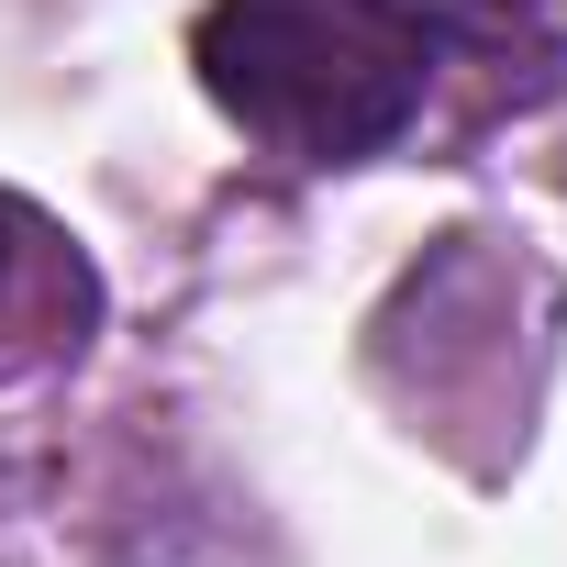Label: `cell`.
Here are the masks:
<instances>
[{
    "mask_svg": "<svg viewBox=\"0 0 567 567\" xmlns=\"http://www.w3.org/2000/svg\"><path fill=\"white\" fill-rule=\"evenodd\" d=\"M434 12L456 23V45L478 56L489 101H545L556 68H567V0H434Z\"/></svg>",
    "mask_w": 567,
    "mask_h": 567,
    "instance_id": "3957f363",
    "label": "cell"
},
{
    "mask_svg": "<svg viewBox=\"0 0 567 567\" xmlns=\"http://www.w3.org/2000/svg\"><path fill=\"white\" fill-rule=\"evenodd\" d=\"M101 323V278L79 256V234L56 212H34L23 189H0V379L68 368Z\"/></svg>",
    "mask_w": 567,
    "mask_h": 567,
    "instance_id": "7a4b0ae2",
    "label": "cell"
},
{
    "mask_svg": "<svg viewBox=\"0 0 567 567\" xmlns=\"http://www.w3.org/2000/svg\"><path fill=\"white\" fill-rule=\"evenodd\" d=\"M189 68L212 112L278 167H368L445 123V90L478 79L434 0H200Z\"/></svg>",
    "mask_w": 567,
    "mask_h": 567,
    "instance_id": "6da1fadb",
    "label": "cell"
}]
</instances>
